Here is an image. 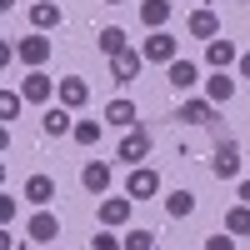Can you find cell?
Segmentation results:
<instances>
[{"label": "cell", "instance_id": "18", "mask_svg": "<svg viewBox=\"0 0 250 250\" xmlns=\"http://www.w3.org/2000/svg\"><path fill=\"white\" fill-rule=\"evenodd\" d=\"M190 35H195V40H215V35H220V15L205 10V5L190 10Z\"/></svg>", "mask_w": 250, "mask_h": 250}, {"label": "cell", "instance_id": "9", "mask_svg": "<svg viewBox=\"0 0 250 250\" xmlns=\"http://www.w3.org/2000/svg\"><path fill=\"white\" fill-rule=\"evenodd\" d=\"M115 155H120L125 165H140L145 155H150V135H145L140 125H135V130H125V135H120V145H115Z\"/></svg>", "mask_w": 250, "mask_h": 250}, {"label": "cell", "instance_id": "20", "mask_svg": "<svg viewBox=\"0 0 250 250\" xmlns=\"http://www.w3.org/2000/svg\"><path fill=\"white\" fill-rule=\"evenodd\" d=\"M180 120L185 125H210L215 120V100H180Z\"/></svg>", "mask_w": 250, "mask_h": 250}, {"label": "cell", "instance_id": "33", "mask_svg": "<svg viewBox=\"0 0 250 250\" xmlns=\"http://www.w3.org/2000/svg\"><path fill=\"white\" fill-rule=\"evenodd\" d=\"M100 5H125V0H100Z\"/></svg>", "mask_w": 250, "mask_h": 250}, {"label": "cell", "instance_id": "21", "mask_svg": "<svg viewBox=\"0 0 250 250\" xmlns=\"http://www.w3.org/2000/svg\"><path fill=\"white\" fill-rule=\"evenodd\" d=\"M25 200L35 205V210H40V205H50V200H55V180H50V175H30V180H25Z\"/></svg>", "mask_w": 250, "mask_h": 250}, {"label": "cell", "instance_id": "31", "mask_svg": "<svg viewBox=\"0 0 250 250\" xmlns=\"http://www.w3.org/2000/svg\"><path fill=\"white\" fill-rule=\"evenodd\" d=\"M235 70H240V80H250V50L240 55V65H235Z\"/></svg>", "mask_w": 250, "mask_h": 250}, {"label": "cell", "instance_id": "16", "mask_svg": "<svg viewBox=\"0 0 250 250\" xmlns=\"http://www.w3.org/2000/svg\"><path fill=\"white\" fill-rule=\"evenodd\" d=\"M80 185H85L90 195H105V190H110V165H105V160H90L85 170H80Z\"/></svg>", "mask_w": 250, "mask_h": 250}, {"label": "cell", "instance_id": "25", "mask_svg": "<svg viewBox=\"0 0 250 250\" xmlns=\"http://www.w3.org/2000/svg\"><path fill=\"white\" fill-rule=\"evenodd\" d=\"M225 230H230L235 240H240V235H250V205H245V200L225 210Z\"/></svg>", "mask_w": 250, "mask_h": 250}, {"label": "cell", "instance_id": "2", "mask_svg": "<svg viewBox=\"0 0 250 250\" xmlns=\"http://www.w3.org/2000/svg\"><path fill=\"white\" fill-rule=\"evenodd\" d=\"M100 225H110V230H120V225H130V215H135V200L130 195H100Z\"/></svg>", "mask_w": 250, "mask_h": 250}, {"label": "cell", "instance_id": "23", "mask_svg": "<svg viewBox=\"0 0 250 250\" xmlns=\"http://www.w3.org/2000/svg\"><path fill=\"white\" fill-rule=\"evenodd\" d=\"M165 215H170V220L195 215V195H190V190H170V195H165Z\"/></svg>", "mask_w": 250, "mask_h": 250}, {"label": "cell", "instance_id": "15", "mask_svg": "<svg viewBox=\"0 0 250 250\" xmlns=\"http://www.w3.org/2000/svg\"><path fill=\"white\" fill-rule=\"evenodd\" d=\"M60 20H65L60 0H35V5H30V25H35V30H55Z\"/></svg>", "mask_w": 250, "mask_h": 250}, {"label": "cell", "instance_id": "14", "mask_svg": "<svg viewBox=\"0 0 250 250\" xmlns=\"http://www.w3.org/2000/svg\"><path fill=\"white\" fill-rule=\"evenodd\" d=\"M60 105H70V110H80V105H85V100H90V80H80V75H65V80H60Z\"/></svg>", "mask_w": 250, "mask_h": 250}, {"label": "cell", "instance_id": "30", "mask_svg": "<svg viewBox=\"0 0 250 250\" xmlns=\"http://www.w3.org/2000/svg\"><path fill=\"white\" fill-rule=\"evenodd\" d=\"M0 220H5V225L15 220V200H10V195H0Z\"/></svg>", "mask_w": 250, "mask_h": 250}, {"label": "cell", "instance_id": "11", "mask_svg": "<svg viewBox=\"0 0 250 250\" xmlns=\"http://www.w3.org/2000/svg\"><path fill=\"white\" fill-rule=\"evenodd\" d=\"M100 120H105V125H120V130H135V125H140V110H135V100H110V105H105V115H100Z\"/></svg>", "mask_w": 250, "mask_h": 250}, {"label": "cell", "instance_id": "17", "mask_svg": "<svg viewBox=\"0 0 250 250\" xmlns=\"http://www.w3.org/2000/svg\"><path fill=\"white\" fill-rule=\"evenodd\" d=\"M95 45H100V55H110V60H115V55H125V50H130V35H125L120 25H105V30L95 35Z\"/></svg>", "mask_w": 250, "mask_h": 250}, {"label": "cell", "instance_id": "27", "mask_svg": "<svg viewBox=\"0 0 250 250\" xmlns=\"http://www.w3.org/2000/svg\"><path fill=\"white\" fill-rule=\"evenodd\" d=\"M20 100H25V95H15V90H0V120H15V115H20Z\"/></svg>", "mask_w": 250, "mask_h": 250}, {"label": "cell", "instance_id": "22", "mask_svg": "<svg viewBox=\"0 0 250 250\" xmlns=\"http://www.w3.org/2000/svg\"><path fill=\"white\" fill-rule=\"evenodd\" d=\"M205 100H215V105H225V100H235V80L225 75V70H215L210 80H205Z\"/></svg>", "mask_w": 250, "mask_h": 250}, {"label": "cell", "instance_id": "6", "mask_svg": "<svg viewBox=\"0 0 250 250\" xmlns=\"http://www.w3.org/2000/svg\"><path fill=\"white\" fill-rule=\"evenodd\" d=\"M15 55H20V65H30V70H40L50 60V40H45V30H35V35H25L15 45Z\"/></svg>", "mask_w": 250, "mask_h": 250}, {"label": "cell", "instance_id": "26", "mask_svg": "<svg viewBox=\"0 0 250 250\" xmlns=\"http://www.w3.org/2000/svg\"><path fill=\"white\" fill-rule=\"evenodd\" d=\"M90 250H125V235H115L110 225H100V230H95V240H90Z\"/></svg>", "mask_w": 250, "mask_h": 250}, {"label": "cell", "instance_id": "19", "mask_svg": "<svg viewBox=\"0 0 250 250\" xmlns=\"http://www.w3.org/2000/svg\"><path fill=\"white\" fill-rule=\"evenodd\" d=\"M170 0H140V25H150V30H165V20H170Z\"/></svg>", "mask_w": 250, "mask_h": 250}, {"label": "cell", "instance_id": "29", "mask_svg": "<svg viewBox=\"0 0 250 250\" xmlns=\"http://www.w3.org/2000/svg\"><path fill=\"white\" fill-rule=\"evenodd\" d=\"M205 250H235V235H230V230H215V235H205Z\"/></svg>", "mask_w": 250, "mask_h": 250}, {"label": "cell", "instance_id": "13", "mask_svg": "<svg viewBox=\"0 0 250 250\" xmlns=\"http://www.w3.org/2000/svg\"><path fill=\"white\" fill-rule=\"evenodd\" d=\"M40 130H45L50 140H55V135H70V130H75L70 105H45V115H40Z\"/></svg>", "mask_w": 250, "mask_h": 250}, {"label": "cell", "instance_id": "3", "mask_svg": "<svg viewBox=\"0 0 250 250\" xmlns=\"http://www.w3.org/2000/svg\"><path fill=\"white\" fill-rule=\"evenodd\" d=\"M125 195H130V200H150V195H160V175L150 170V165H130V175H125Z\"/></svg>", "mask_w": 250, "mask_h": 250}, {"label": "cell", "instance_id": "4", "mask_svg": "<svg viewBox=\"0 0 250 250\" xmlns=\"http://www.w3.org/2000/svg\"><path fill=\"white\" fill-rule=\"evenodd\" d=\"M210 175H215V180H235V175H240V145H235V140H220V145H215Z\"/></svg>", "mask_w": 250, "mask_h": 250}, {"label": "cell", "instance_id": "12", "mask_svg": "<svg viewBox=\"0 0 250 250\" xmlns=\"http://www.w3.org/2000/svg\"><path fill=\"white\" fill-rule=\"evenodd\" d=\"M140 65H145V55L140 50H125V55L110 60V80H115V85H130V80L140 75Z\"/></svg>", "mask_w": 250, "mask_h": 250}, {"label": "cell", "instance_id": "1", "mask_svg": "<svg viewBox=\"0 0 250 250\" xmlns=\"http://www.w3.org/2000/svg\"><path fill=\"white\" fill-rule=\"evenodd\" d=\"M140 55L150 60V65H170V60H180V40L170 30H150L140 40Z\"/></svg>", "mask_w": 250, "mask_h": 250}, {"label": "cell", "instance_id": "7", "mask_svg": "<svg viewBox=\"0 0 250 250\" xmlns=\"http://www.w3.org/2000/svg\"><path fill=\"white\" fill-rule=\"evenodd\" d=\"M165 80H170V90L185 95V90H195V85H200V65L180 55V60H170V65H165Z\"/></svg>", "mask_w": 250, "mask_h": 250}, {"label": "cell", "instance_id": "32", "mask_svg": "<svg viewBox=\"0 0 250 250\" xmlns=\"http://www.w3.org/2000/svg\"><path fill=\"white\" fill-rule=\"evenodd\" d=\"M240 200H245V205H250V180H240Z\"/></svg>", "mask_w": 250, "mask_h": 250}, {"label": "cell", "instance_id": "8", "mask_svg": "<svg viewBox=\"0 0 250 250\" xmlns=\"http://www.w3.org/2000/svg\"><path fill=\"white\" fill-rule=\"evenodd\" d=\"M55 90H60V85H55L45 70H30V75H25V85H20V95H25L30 105H50V100H55Z\"/></svg>", "mask_w": 250, "mask_h": 250}, {"label": "cell", "instance_id": "28", "mask_svg": "<svg viewBox=\"0 0 250 250\" xmlns=\"http://www.w3.org/2000/svg\"><path fill=\"white\" fill-rule=\"evenodd\" d=\"M125 250H160V245H155L150 230H130V235H125Z\"/></svg>", "mask_w": 250, "mask_h": 250}, {"label": "cell", "instance_id": "5", "mask_svg": "<svg viewBox=\"0 0 250 250\" xmlns=\"http://www.w3.org/2000/svg\"><path fill=\"white\" fill-rule=\"evenodd\" d=\"M25 240H35V245H50V240H60V220L40 205V210L25 220Z\"/></svg>", "mask_w": 250, "mask_h": 250}, {"label": "cell", "instance_id": "10", "mask_svg": "<svg viewBox=\"0 0 250 250\" xmlns=\"http://www.w3.org/2000/svg\"><path fill=\"white\" fill-rule=\"evenodd\" d=\"M205 65H210V70H230V65H240V50L230 45V40H205Z\"/></svg>", "mask_w": 250, "mask_h": 250}, {"label": "cell", "instance_id": "24", "mask_svg": "<svg viewBox=\"0 0 250 250\" xmlns=\"http://www.w3.org/2000/svg\"><path fill=\"white\" fill-rule=\"evenodd\" d=\"M100 130H105V120H75L70 140H75V145H85V150H90V145H100Z\"/></svg>", "mask_w": 250, "mask_h": 250}]
</instances>
